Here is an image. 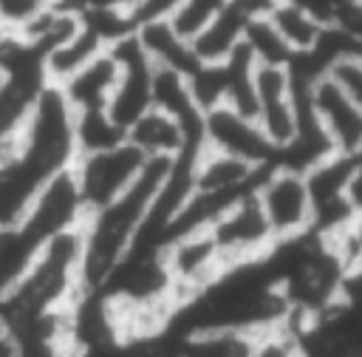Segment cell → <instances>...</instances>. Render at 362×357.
<instances>
[{"mask_svg": "<svg viewBox=\"0 0 362 357\" xmlns=\"http://www.w3.org/2000/svg\"><path fill=\"white\" fill-rule=\"evenodd\" d=\"M74 162V108L57 85H45L0 159V227H17L37 193Z\"/></svg>", "mask_w": 362, "mask_h": 357, "instance_id": "obj_1", "label": "cell"}, {"mask_svg": "<svg viewBox=\"0 0 362 357\" xmlns=\"http://www.w3.org/2000/svg\"><path fill=\"white\" fill-rule=\"evenodd\" d=\"M173 159H147L136 181L110 204L82 221V292H102L116 266L130 252L144 215L170 173Z\"/></svg>", "mask_w": 362, "mask_h": 357, "instance_id": "obj_2", "label": "cell"}, {"mask_svg": "<svg viewBox=\"0 0 362 357\" xmlns=\"http://www.w3.org/2000/svg\"><path fill=\"white\" fill-rule=\"evenodd\" d=\"M255 198L272 227L274 241L303 238L314 230V201L305 173L272 164L260 173Z\"/></svg>", "mask_w": 362, "mask_h": 357, "instance_id": "obj_3", "label": "cell"}, {"mask_svg": "<svg viewBox=\"0 0 362 357\" xmlns=\"http://www.w3.org/2000/svg\"><path fill=\"white\" fill-rule=\"evenodd\" d=\"M147 156L139 153L127 139L110 150H99V153H85L76 156L74 162V176L85 201V210L93 212L105 204H110L113 198H119L141 173Z\"/></svg>", "mask_w": 362, "mask_h": 357, "instance_id": "obj_4", "label": "cell"}, {"mask_svg": "<svg viewBox=\"0 0 362 357\" xmlns=\"http://www.w3.org/2000/svg\"><path fill=\"white\" fill-rule=\"evenodd\" d=\"M206 230L212 232L215 246L226 266L266 258L277 244L272 235V227L255 198V190L240 196L235 204H229Z\"/></svg>", "mask_w": 362, "mask_h": 357, "instance_id": "obj_5", "label": "cell"}, {"mask_svg": "<svg viewBox=\"0 0 362 357\" xmlns=\"http://www.w3.org/2000/svg\"><path fill=\"white\" fill-rule=\"evenodd\" d=\"M85 215H88V210H85V201H82L76 176L68 167V170L57 173L37 193V198L31 201V207L23 215V221L17 224V230L23 232V238L34 249H40L48 238H54V235H59L65 230L82 227Z\"/></svg>", "mask_w": 362, "mask_h": 357, "instance_id": "obj_6", "label": "cell"}, {"mask_svg": "<svg viewBox=\"0 0 362 357\" xmlns=\"http://www.w3.org/2000/svg\"><path fill=\"white\" fill-rule=\"evenodd\" d=\"M255 102H257L255 122L277 156L297 133L294 82H291L288 65H257L255 68Z\"/></svg>", "mask_w": 362, "mask_h": 357, "instance_id": "obj_7", "label": "cell"}, {"mask_svg": "<svg viewBox=\"0 0 362 357\" xmlns=\"http://www.w3.org/2000/svg\"><path fill=\"white\" fill-rule=\"evenodd\" d=\"M164 264H167V272L173 278L178 306L184 300H189L195 292H201L206 283H212L215 275L226 266L209 230L181 232L173 241H167Z\"/></svg>", "mask_w": 362, "mask_h": 357, "instance_id": "obj_8", "label": "cell"}, {"mask_svg": "<svg viewBox=\"0 0 362 357\" xmlns=\"http://www.w3.org/2000/svg\"><path fill=\"white\" fill-rule=\"evenodd\" d=\"M308 91L314 113L334 153L345 159L362 156V105L331 74H320L317 79H311Z\"/></svg>", "mask_w": 362, "mask_h": 357, "instance_id": "obj_9", "label": "cell"}, {"mask_svg": "<svg viewBox=\"0 0 362 357\" xmlns=\"http://www.w3.org/2000/svg\"><path fill=\"white\" fill-rule=\"evenodd\" d=\"M204 144L215 153L243 159L260 170L274 164V147L260 133L257 122L226 105H218L204 113Z\"/></svg>", "mask_w": 362, "mask_h": 357, "instance_id": "obj_10", "label": "cell"}, {"mask_svg": "<svg viewBox=\"0 0 362 357\" xmlns=\"http://www.w3.org/2000/svg\"><path fill=\"white\" fill-rule=\"evenodd\" d=\"M277 0H229L192 40V51L198 62L218 65L223 62L246 37L249 26L260 17H266L274 8Z\"/></svg>", "mask_w": 362, "mask_h": 357, "instance_id": "obj_11", "label": "cell"}, {"mask_svg": "<svg viewBox=\"0 0 362 357\" xmlns=\"http://www.w3.org/2000/svg\"><path fill=\"white\" fill-rule=\"evenodd\" d=\"M260 173V167L243 159L204 147V153L195 162V193L215 198H240L257 187Z\"/></svg>", "mask_w": 362, "mask_h": 357, "instance_id": "obj_12", "label": "cell"}, {"mask_svg": "<svg viewBox=\"0 0 362 357\" xmlns=\"http://www.w3.org/2000/svg\"><path fill=\"white\" fill-rule=\"evenodd\" d=\"M116 82H119V65L107 51H102L79 74H74L68 82H62L59 91L68 99V105L74 108V113H79V110L107 108Z\"/></svg>", "mask_w": 362, "mask_h": 357, "instance_id": "obj_13", "label": "cell"}, {"mask_svg": "<svg viewBox=\"0 0 362 357\" xmlns=\"http://www.w3.org/2000/svg\"><path fill=\"white\" fill-rule=\"evenodd\" d=\"M136 37H139L144 54L150 57L153 68H170V71H178V74L189 76L201 65L189 40L170 20L144 23V26L136 28Z\"/></svg>", "mask_w": 362, "mask_h": 357, "instance_id": "obj_14", "label": "cell"}, {"mask_svg": "<svg viewBox=\"0 0 362 357\" xmlns=\"http://www.w3.org/2000/svg\"><path fill=\"white\" fill-rule=\"evenodd\" d=\"M127 142L144 153L147 159H175L181 156L187 147V136L181 130V125L167 116L164 110L158 108H150L144 110L130 128H127ZM192 153V150H189Z\"/></svg>", "mask_w": 362, "mask_h": 357, "instance_id": "obj_15", "label": "cell"}, {"mask_svg": "<svg viewBox=\"0 0 362 357\" xmlns=\"http://www.w3.org/2000/svg\"><path fill=\"white\" fill-rule=\"evenodd\" d=\"M102 51H107V40H105L96 28H90L88 23H82V28H79L71 40L59 42L57 48H51V51L42 57L45 82L59 88V85L68 82L74 74H79L90 60H96Z\"/></svg>", "mask_w": 362, "mask_h": 357, "instance_id": "obj_16", "label": "cell"}, {"mask_svg": "<svg viewBox=\"0 0 362 357\" xmlns=\"http://www.w3.org/2000/svg\"><path fill=\"white\" fill-rule=\"evenodd\" d=\"M269 20L294 57L314 51V45L320 42V37L325 31V26L294 0H277L274 8L269 11Z\"/></svg>", "mask_w": 362, "mask_h": 357, "instance_id": "obj_17", "label": "cell"}, {"mask_svg": "<svg viewBox=\"0 0 362 357\" xmlns=\"http://www.w3.org/2000/svg\"><path fill=\"white\" fill-rule=\"evenodd\" d=\"M74 139H76V156H85L122 144L127 139V130L113 122L107 108H96V110L74 113Z\"/></svg>", "mask_w": 362, "mask_h": 357, "instance_id": "obj_18", "label": "cell"}, {"mask_svg": "<svg viewBox=\"0 0 362 357\" xmlns=\"http://www.w3.org/2000/svg\"><path fill=\"white\" fill-rule=\"evenodd\" d=\"M255 334L232 329H209L181 334V357H252Z\"/></svg>", "mask_w": 362, "mask_h": 357, "instance_id": "obj_19", "label": "cell"}, {"mask_svg": "<svg viewBox=\"0 0 362 357\" xmlns=\"http://www.w3.org/2000/svg\"><path fill=\"white\" fill-rule=\"evenodd\" d=\"M243 45L252 51L257 65H291V60H294V54L288 51V45L283 42L277 28L272 26L269 14L249 26V31L243 37Z\"/></svg>", "mask_w": 362, "mask_h": 357, "instance_id": "obj_20", "label": "cell"}, {"mask_svg": "<svg viewBox=\"0 0 362 357\" xmlns=\"http://www.w3.org/2000/svg\"><path fill=\"white\" fill-rule=\"evenodd\" d=\"M226 3H229V0H184L181 8H178V14H175L170 23H173L187 40H192Z\"/></svg>", "mask_w": 362, "mask_h": 357, "instance_id": "obj_21", "label": "cell"}, {"mask_svg": "<svg viewBox=\"0 0 362 357\" xmlns=\"http://www.w3.org/2000/svg\"><path fill=\"white\" fill-rule=\"evenodd\" d=\"M184 0H133V6L127 8V20L133 23V28L144 26V23H158V20H173L178 14Z\"/></svg>", "mask_w": 362, "mask_h": 357, "instance_id": "obj_22", "label": "cell"}, {"mask_svg": "<svg viewBox=\"0 0 362 357\" xmlns=\"http://www.w3.org/2000/svg\"><path fill=\"white\" fill-rule=\"evenodd\" d=\"M48 3L51 0H0V26L14 34L25 23H31Z\"/></svg>", "mask_w": 362, "mask_h": 357, "instance_id": "obj_23", "label": "cell"}, {"mask_svg": "<svg viewBox=\"0 0 362 357\" xmlns=\"http://www.w3.org/2000/svg\"><path fill=\"white\" fill-rule=\"evenodd\" d=\"M294 3H300L303 8H308L322 26L337 23V20L342 17V11H345L348 6H354V0H294Z\"/></svg>", "mask_w": 362, "mask_h": 357, "instance_id": "obj_24", "label": "cell"}, {"mask_svg": "<svg viewBox=\"0 0 362 357\" xmlns=\"http://www.w3.org/2000/svg\"><path fill=\"white\" fill-rule=\"evenodd\" d=\"M345 201H348L351 212L362 221V156H356L351 162V173L345 181Z\"/></svg>", "mask_w": 362, "mask_h": 357, "instance_id": "obj_25", "label": "cell"}, {"mask_svg": "<svg viewBox=\"0 0 362 357\" xmlns=\"http://www.w3.org/2000/svg\"><path fill=\"white\" fill-rule=\"evenodd\" d=\"M62 6H68L76 14H90V11H122L127 14V8L133 6V0H57Z\"/></svg>", "mask_w": 362, "mask_h": 357, "instance_id": "obj_26", "label": "cell"}, {"mask_svg": "<svg viewBox=\"0 0 362 357\" xmlns=\"http://www.w3.org/2000/svg\"><path fill=\"white\" fill-rule=\"evenodd\" d=\"M0 357H23V343L6 323H0Z\"/></svg>", "mask_w": 362, "mask_h": 357, "instance_id": "obj_27", "label": "cell"}, {"mask_svg": "<svg viewBox=\"0 0 362 357\" xmlns=\"http://www.w3.org/2000/svg\"><path fill=\"white\" fill-rule=\"evenodd\" d=\"M8 37H11V31H8V28H3V26H0V51H3V45H6V42H8Z\"/></svg>", "mask_w": 362, "mask_h": 357, "instance_id": "obj_28", "label": "cell"}, {"mask_svg": "<svg viewBox=\"0 0 362 357\" xmlns=\"http://www.w3.org/2000/svg\"><path fill=\"white\" fill-rule=\"evenodd\" d=\"M354 6H356V8H359V11H362V0H354Z\"/></svg>", "mask_w": 362, "mask_h": 357, "instance_id": "obj_29", "label": "cell"}]
</instances>
